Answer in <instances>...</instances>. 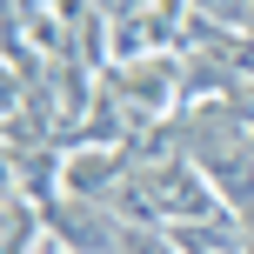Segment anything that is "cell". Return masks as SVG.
Instances as JSON below:
<instances>
[{
  "label": "cell",
  "mask_w": 254,
  "mask_h": 254,
  "mask_svg": "<svg viewBox=\"0 0 254 254\" xmlns=\"http://www.w3.org/2000/svg\"><path fill=\"white\" fill-rule=\"evenodd\" d=\"M114 248H121V254H167L174 241H167V228H127Z\"/></svg>",
  "instance_id": "cell-1"
},
{
  "label": "cell",
  "mask_w": 254,
  "mask_h": 254,
  "mask_svg": "<svg viewBox=\"0 0 254 254\" xmlns=\"http://www.w3.org/2000/svg\"><path fill=\"white\" fill-rule=\"evenodd\" d=\"M101 13H114V20H134V13H154L161 0H94Z\"/></svg>",
  "instance_id": "cell-2"
}]
</instances>
